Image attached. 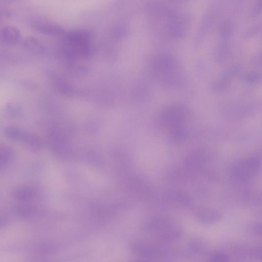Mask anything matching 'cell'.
I'll return each instance as SVG.
<instances>
[{
    "instance_id": "7a4b0ae2",
    "label": "cell",
    "mask_w": 262,
    "mask_h": 262,
    "mask_svg": "<svg viewBox=\"0 0 262 262\" xmlns=\"http://www.w3.org/2000/svg\"><path fill=\"white\" fill-rule=\"evenodd\" d=\"M260 167V158L253 156L235 162L231 168L230 174L233 180L244 182L256 174Z\"/></svg>"
},
{
    "instance_id": "6da1fadb",
    "label": "cell",
    "mask_w": 262,
    "mask_h": 262,
    "mask_svg": "<svg viewBox=\"0 0 262 262\" xmlns=\"http://www.w3.org/2000/svg\"><path fill=\"white\" fill-rule=\"evenodd\" d=\"M189 115L188 110L180 105L168 107L162 116V125L169 132L174 141L184 140L187 136V123Z\"/></svg>"
},
{
    "instance_id": "9c48e42d",
    "label": "cell",
    "mask_w": 262,
    "mask_h": 262,
    "mask_svg": "<svg viewBox=\"0 0 262 262\" xmlns=\"http://www.w3.org/2000/svg\"><path fill=\"white\" fill-rule=\"evenodd\" d=\"M5 167H4L3 165H2L1 164H0V172L3 170Z\"/></svg>"
},
{
    "instance_id": "3957f363",
    "label": "cell",
    "mask_w": 262,
    "mask_h": 262,
    "mask_svg": "<svg viewBox=\"0 0 262 262\" xmlns=\"http://www.w3.org/2000/svg\"><path fill=\"white\" fill-rule=\"evenodd\" d=\"M14 141L23 143L33 151L39 150L41 146V140L36 135L19 128Z\"/></svg>"
},
{
    "instance_id": "ba28073f",
    "label": "cell",
    "mask_w": 262,
    "mask_h": 262,
    "mask_svg": "<svg viewBox=\"0 0 262 262\" xmlns=\"http://www.w3.org/2000/svg\"><path fill=\"white\" fill-rule=\"evenodd\" d=\"M21 113V108L17 105H8L5 108V113L7 115L12 117L19 116Z\"/></svg>"
},
{
    "instance_id": "277c9868",
    "label": "cell",
    "mask_w": 262,
    "mask_h": 262,
    "mask_svg": "<svg viewBox=\"0 0 262 262\" xmlns=\"http://www.w3.org/2000/svg\"><path fill=\"white\" fill-rule=\"evenodd\" d=\"M206 155L202 150H195L188 154L184 161L185 168L189 171H196L201 168L205 161Z\"/></svg>"
},
{
    "instance_id": "8992f818",
    "label": "cell",
    "mask_w": 262,
    "mask_h": 262,
    "mask_svg": "<svg viewBox=\"0 0 262 262\" xmlns=\"http://www.w3.org/2000/svg\"><path fill=\"white\" fill-rule=\"evenodd\" d=\"M13 197L18 201L27 202L35 199L36 192L31 187H21L16 188L13 192Z\"/></svg>"
},
{
    "instance_id": "52a82bcc",
    "label": "cell",
    "mask_w": 262,
    "mask_h": 262,
    "mask_svg": "<svg viewBox=\"0 0 262 262\" xmlns=\"http://www.w3.org/2000/svg\"><path fill=\"white\" fill-rule=\"evenodd\" d=\"M24 48L33 53L41 54L44 51V48L41 42L34 37L27 38L23 42Z\"/></svg>"
},
{
    "instance_id": "5b68a950",
    "label": "cell",
    "mask_w": 262,
    "mask_h": 262,
    "mask_svg": "<svg viewBox=\"0 0 262 262\" xmlns=\"http://www.w3.org/2000/svg\"><path fill=\"white\" fill-rule=\"evenodd\" d=\"M1 36L5 43L12 45L18 42L21 38V33L17 27L8 25L2 29Z\"/></svg>"
}]
</instances>
